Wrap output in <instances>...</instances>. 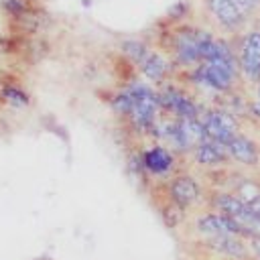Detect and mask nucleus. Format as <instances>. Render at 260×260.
<instances>
[{
	"mask_svg": "<svg viewBox=\"0 0 260 260\" xmlns=\"http://www.w3.org/2000/svg\"><path fill=\"white\" fill-rule=\"evenodd\" d=\"M110 106L114 114L122 118L128 130L138 138H152L154 128L162 116L156 87L142 79L128 81L122 89H118L112 95Z\"/></svg>",
	"mask_w": 260,
	"mask_h": 260,
	"instance_id": "obj_1",
	"label": "nucleus"
},
{
	"mask_svg": "<svg viewBox=\"0 0 260 260\" xmlns=\"http://www.w3.org/2000/svg\"><path fill=\"white\" fill-rule=\"evenodd\" d=\"M213 37L215 35L211 30H205L193 24H185V22L175 24L173 30L169 32L167 55L171 57L177 71H185L199 65L205 59L207 47Z\"/></svg>",
	"mask_w": 260,
	"mask_h": 260,
	"instance_id": "obj_2",
	"label": "nucleus"
},
{
	"mask_svg": "<svg viewBox=\"0 0 260 260\" xmlns=\"http://www.w3.org/2000/svg\"><path fill=\"white\" fill-rule=\"evenodd\" d=\"M179 158L175 150L160 142H152L144 148H138L130 156V169L140 175L142 179H152V181H167L171 175L179 171Z\"/></svg>",
	"mask_w": 260,
	"mask_h": 260,
	"instance_id": "obj_3",
	"label": "nucleus"
},
{
	"mask_svg": "<svg viewBox=\"0 0 260 260\" xmlns=\"http://www.w3.org/2000/svg\"><path fill=\"white\" fill-rule=\"evenodd\" d=\"M156 95H158L160 114L169 116V118L197 120L205 108V104H201L193 91H189L183 83H177L173 79L158 85Z\"/></svg>",
	"mask_w": 260,
	"mask_h": 260,
	"instance_id": "obj_4",
	"label": "nucleus"
},
{
	"mask_svg": "<svg viewBox=\"0 0 260 260\" xmlns=\"http://www.w3.org/2000/svg\"><path fill=\"white\" fill-rule=\"evenodd\" d=\"M165 199L177 203L179 207L187 209L189 213L193 209H203L205 201H207V189L205 185L199 181V177H195L193 173L187 171H177L175 175H171L165 181Z\"/></svg>",
	"mask_w": 260,
	"mask_h": 260,
	"instance_id": "obj_5",
	"label": "nucleus"
},
{
	"mask_svg": "<svg viewBox=\"0 0 260 260\" xmlns=\"http://www.w3.org/2000/svg\"><path fill=\"white\" fill-rule=\"evenodd\" d=\"M236 57H238L242 79H246L250 85H256L260 81V28L258 26L246 28L242 35H238Z\"/></svg>",
	"mask_w": 260,
	"mask_h": 260,
	"instance_id": "obj_6",
	"label": "nucleus"
},
{
	"mask_svg": "<svg viewBox=\"0 0 260 260\" xmlns=\"http://www.w3.org/2000/svg\"><path fill=\"white\" fill-rule=\"evenodd\" d=\"M199 122L203 124L207 138H213L221 144H225L236 132L242 130V120L217 104L205 106L199 116Z\"/></svg>",
	"mask_w": 260,
	"mask_h": 260,
	"instance_id": "obj_7",
	"label": "nucleus"
},
{
	"mask_svg": "<svg viewBox=\"0 0 260 260\" xmlns=\"http://www.w3.org/2000/svg\"><path fill=\"white\" fill-rule=\"evenodd\" d=\"M203 8L213 22L215 28H219L225 35H242L248 28V20L238 10L234 0H201Z\"/></svg>",
	"mask_w": 260,
	"mask_h": 260,
	"instance_id": "obj_8",
	"label": "nucleus"
},
{
	"mask_svg": "<svg viewBox=\"0 0 260 260\" xmlns=\"http://www.w3.org/2000/svg\"><path fill=\"white\" fill-rule=\"evenodd\" d=\"M134 69L138 71V75L142 77V81H146V83H150L154 87L162 85L165 81H171L173 75L177 73V67L173 65L171 57L167 53L156 51L154 47H150L144 53V57L136 63Z\"/></svg>",
	"mask_w": 260,
	"mask_h": 260,
	"instance_id": "obj_9",
	"label": "nucleus"
},
{
	"mask_svg": "<svg viewBox=\"0 0 260 260\" xmlns=\"http://www.w3.org/2000/svg\"><path fill=\"white\" fill-rule=\"evenodd\" d=\"M228 156L234 167L242 171H254L260 167V144L254 136L240 130L225 142Z\"/></svg>",
	"mask_w": 260,
	"mask_h": 260,
	"instance_id": "obj_10",
	"label": "nucleus"
},
{
	"mask_svg": "<svg viewBox=\"0 0 260 260\" xmlns=\"http://www.w3.org/2000/svg\"><path fill=\"white\" fill-rule=\"evenodd\" d=\"M193 230H195V236L199 240L213 238V236H223V234L242 236V230L238 228V223L232 217H228L225 213H219L215 209H207V207L199 209V213L193 217Z\"/></svg>",
	"mask_w": 260,
	"mask_h": 260,
	"instance_id": "obj_11",
	"label": "nucleus"
},
{
	"mask_svg": "<svg viewBox=\"0 0 260 260\" xmlns=\"http://www.w3.org/2000/svg\"><path fill=\"white\" fill-rule=\"evenodd\" d=\"M189 158L193 160V165L205 173L217 171V169H225L232 167V160L228 156L225 144L213 140V138H203L201 142H197L193 146V150L189 152Z\"/></svg>",
	"mask_w": 260,
	"mask_h": 260,
	"instance_id": "obj_12",
	"label": "nucleus"
},
{
	"mask_svg": "<svg viewBox=\"0 0 260 260\" xmlns=\"http://www.w3.org/2000/svg\"><path fill=\"white\" fill-rule=\"evenodd\" d=\"M201 244H203L205 250L219 256L221 260H246L250 256L248 240L242 238V236H236V234L205 238V240H201Z\"/></svg>",
	"mask_w": 260,
	"mask_h": 260,
	"instance_id": "obj_13",
	"label": "nucleus"
},
{
	"mask_svg": "<svg viewBox=\"0 0 260 260\" xmlns=\"http://www.w3.org/2000/svg\"><path fill=\"white\" fill-rule=\"evenodd\" d=\"M0 102L8 108L14 110H24L30 106V93L26 91V87H22L16 79L10 77H2L0 79Z\"/></svg>",
	"mask_w": 260,
	"mask_h": 260,
	"instance_id": "obj_14",
	"label": "nucleus"
},
{
	"mask_svg": "<svg viewBox=\"0 0 260 260\" xmlns=\"http://www.w3.org/2000/svg\"><path fill=\"white\" fill-rule=\"evenodd\" d=\"M160 217H162V221L167 223V228L177 230V228H181V225L187 223V219H189V211L183 209V207H179L177 203H173V201H169V199L162 197Z\"/></svg>",
	"mask_w": 260,
	"mask_h": 260,
	"instance_id": "obj_15",
	"label": "nucleus"
},
{
	"mask_svg": "<svg viewBox=\"0 0 260 260\" xmlns=\"http://www.w3.org/2000/svg\"><path fill=\"white\" fill-rule=\"evenodd\" d=\"M32 8H37V6L32 4V0H0V10H2L10 20H14V18L26 14V12H30Z\"/></svg>",
	"mask_w": 260,
	"mask_h": 260,
	"instance_id": "obj_16",
	"label": "nucleus"
},
{
	"mask_svg": "<svg viewBox=\"0 0 260 260\" xmlns=\"http://www.w3.org/2000/svg\"><path fill=\"white\" fill-rule=\"evenodd\" d=\"M238 10L244 14V18L250 22L254 18V14L260 10V0H234Z\"/></svg>",
	"mask_w": 260,
	"mask_h": 260,
	"instance_id": "obj_17",
	"label": "nucleus"
},
{
	"mask_svg": "<svg viewBox=\"0 0 260 260\" xmlns=\"http://www.w3.org/2000/svg\"><path fill=\"white\" fill-rule=\"evenodd\" d=\"M248 250L252 258L260 260V238H248Z\"/></svg>",
	"mask_w": 260,
	"mask_h": 260,
	"instance_id": "obj_18",
	"label": "nucleus"
},
{
	"mask_svg": "<svg viewBox=\"0 0 260 260\" xmlns=\"http://www.w3.org/2000/svg\"><path fill=\"white\" fill-rule=\"evenodd\" d=\"M248 207H250V209H252V211H254V213L260 217V195H258V197H256L252 203H248Z\"/></svg>",
	"mask_w": 260,
	"mask_h": 260,
	"instance_id": "obj_19",
	"label": "nucleus"
},
{
	"mask_svg": "<svg viewBox=\"0 0 260 260\" xmlns=\"http://www.w3.org/2000/svg\"><path fill=\"white\" fill-rule=\"evenodd\" d=\"M246 260H256V258H252V256H248V258H246Z\"/></svg>",
	"mask_w": 260,
	"mask_h": 260,
	"instance_id": "obj_20",
	"label": "nucleus"
}]
</instances>
